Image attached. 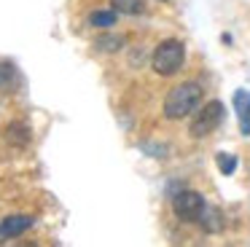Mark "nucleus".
I'll return each instance as SVG.
<instances>
[{"label":"nucleus","mask_w":250,"mask_h":247,"mask_svg":"<svg viewBox=\"0 0 250 247\" xmlns=\"http://www.w3.org/2000/svg\"><path fill=\"white\" fill-rule=\"evenodd\" d=\"M94 46H97L100 51H119V48L124 46V38L121 35H100L97 41H94Z\"/></svg>","instance_id":"11"},{"label":"nucleus","mask_w":250,"mask_h":247,"mask_svg":"<svg viewBox=\"0 0 250 247\" xmlns=\"http://www.w3.org/2000/svg\"><path fill=\"white\" fill-rule=\"evenodd\" d=\"M116 14H119V11H94V14L89 16V24L108 30V27H113V24H116Z\"/></svg>","instance_id":"9"},{"label":"nucleus","mask_w":250,"mask_h":247,"mask_svg":"<svg viewBox=\"0 0 250 247\" xmlns=\"http://www.w3.org/2000/svg\"><path fill=\"white\" fill-rule=\"evenodd\" d=\"M183 59H186V46L180 41H162L159 43V48L153 51V59H151V64H153V70H156L159 75H175L180 67H183Z\"/></svg>","instance_id":"2"},{"label":"nucleus","mask_w":250,"mask_h":247,"mask_svg":"<svg viewBox=\"0 0 250 247\" xmlns=\"http://www.w3.org/2000/svg\"><path fill=\"white\" fill-rule=\"evenodd\" d=\"M110 5H113V11H119V14H140L143 11V0H110Z\"/></svg>","instance_id":"10"},{"label":"nucleus","mask_w":250,"mask_h":247,"mask_svg":"<svg viewBox=\"0 0 250 247\" xmlns=\"http://www.w3.org/2000/svg\"><path fill=\"white\" fill-rule=\"evenodd\" d=\"M33 223L35 220L30 218V215H8V218H3V223H0V234L3 236H19V234L33 228Z\"/></svg>","instance_id":"5"},{"label":"nucleus","mask_w":250,"mask_h":247,"mask_svg":"<svg viewBox=\"0 0 250 247\" xmlns=\"http://www.w3.org/2000/svg\"><path fill=\"white\" fill-rule=\"evenodd\" d=\"M199 223H202V228L205 231H221V226H223V220H221V212L218 209H202V215H199Z\"/></svg>","instance_id":"8"},{"label":"nucleus","mask_w":250,"mask_h":247,"mask_svg":"<svg viewBox=\"0 0 250 247\" xmlns=\"http://www.w3.org/2000/svg\"><path fill=\"white\" fill-rule=\"evenodd\" d=\"M234 110H237L242 134H250V91L239 89L237 94H234Z\"/></svg>","instance_id":"6"},{"label":"nucleus","mask_w":250,"mask_h":247,"mask_svg":"<svg viewBox=\"0 0 250 247\" xmlns=\"http://www.w3.org/2000/svg\"><path fill=\"white\" fill-rule=\"evenodd\" d=\"M215 164H218V169H221L223 175H231V172L237 169V159L229 156V153H218L215 156Z\"/></svg>","instance_id":"12"},{"label":"nucleus","mask_w":250,"mask_h":247,"mask_svg":"<svg viewBox=\"0 0 250 247\" xmlns=\"http://www.w3.org/2000/svg\"><path fill=\"white\" fill-rule=\"evenodd\" d=\"M11 75H14L11 64H6V62H0V86H6L8 81H11Z\"/></svg>","instance_id":"13"},{"label":"nucleus","mask_w":250,"mask_h":247,"mask_svg":"<svg viewBox=\"0 0 250 247\" xmlns=\"http://www.w3.org/2000/svg\"><path fill=\"white\" fill-rule=\"evenodd\" d=\"M202 102V86L194 83V81H186V83L175 86L172 91L164 100V116L169 121H178V118H186L188 113H194Z\"/></svg>","instance_id":"1"},{"label":"nucleus","mask_w":250,"mask_h":247,"mask_svg":"<svg viewBox=\"0 0 250 247\" xmlns=\"http://www.w3.org/2000/svg\"><path fill=\"white\" fill-rule=\"evenodd\" d=\"M205 209V199H202L199 191H178L172 199V212L178 215L186 223H196Z\"/></svg>","instance_id":"4"},{"label":"nucleus","mask_w":250,"mask_h":247,"mask_svg":"<svg viewBox=\"0 0 250 247\" xmlns=\"http://www.w3.org/2000/svg\"><path fill=\"white\" fill-rule=\"evenodd\" d=\"M223 113H226L223 110V102H218V100L207 102V105L199 107L196 116L191 118V134H194V137H207V134H212L221 126Z\"/></svg>","instance_id":"3"},{"label":"nucleus","mask_w":250,"mask_h":247,"mask_svg":"<svg viewBox=\"0 0 250 247\" xmlns=\"http://www.w3.org/2000/svg\"><path fill=\"white\" fill-rule=\"evenodd\" d=\"M6 140L14 145H27L30 143V129L24 126V124H11V126L6 129Z\"/></svg>","instance_id":"7"}]
</instances>
